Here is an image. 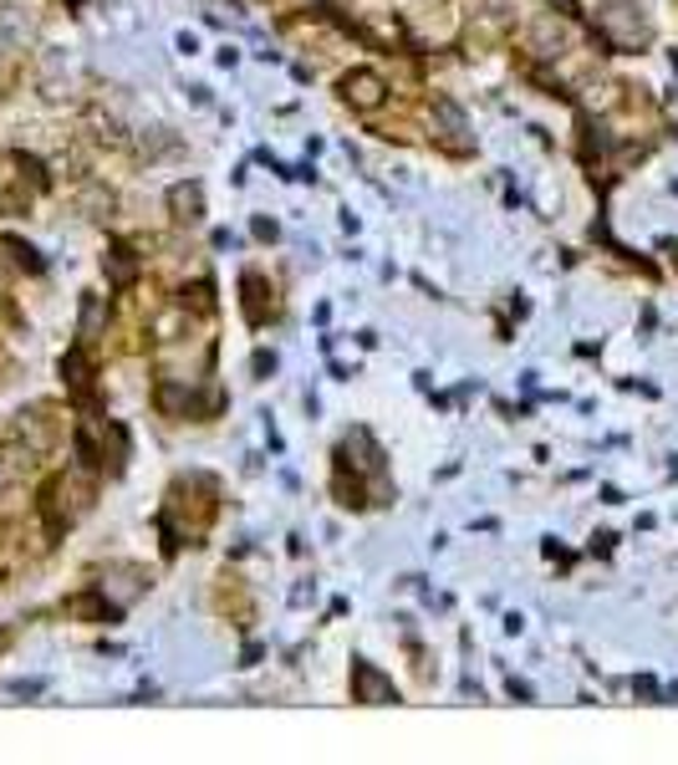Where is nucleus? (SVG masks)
Listing matches in <instances>:
<instances>
[{"mask_svg": "<svg viewBox=\"0 0 678 765\" xmlns=\"http://www.w3.org/2000/svg\"><path fill=\"white\" fill-rule=\"evenodd\" d=\"M83 204H87V210H102V215H108V210H113V195H108V189H87Z\"/></svg>", "mask_w": 678, "mask_h": 765, "instance_id": "nucleus-7", "label": "nucleus"}, {"mask_svg": "<svg viewBox=\"0 0 678 765\" xmlns=\"http://www.w3.org/2000/svg\"><path fill=\"white\" fill-rule=\"evenodd\" d=\"M357 689H363V699H388V684H382L373 668H363V674H357Z\"/></svg>", "mask_w": 678, "mask_h": 765, "instance_id": "nucleus-5", "label": "nucleus"}, {"mask_svg": "<svg viewBox=\"0 0 678 765\" xmlns=\"http://www.w3.org/2000/svg\"><path fill=\"white\" fill-rule=\"evenodd\" d=\"M597 26L613 36L617 47H648L653 41V21L643 16L638 0H602L597 5Z\"/></svg>", "mask_w": 678, "mask_h": 765, "instance_id": "nucleus-1", "label": "nucleus"}, {"mask_svg": "<svg viewBox=\"0 0 678 765\" xmlns=\"http://www.w3.org/2000/svg\"><path fill=\"white\" fill-rule=\"evenodd\" d=\"M168 210H174L179 225H199V220H204V189H199L194 179L174 184V189H168Z\"/></svg>", "mask_w": 678, "mask_h": 765, "instance_id": "nucleus-3", "label": "nucleus"}, {"mask_svg": "<svg viewBox=\"0 0 678 765\" xmlns=\"http://www.w3.org/2000/svg\"><path fill=\"white\" fill-rule=\"evenodd\" d=\"M530 47L541 51V57H556V51L566 47V32H562V26H556L551 16H541L536 26H530Z\"/></svg>", "mask_w": 678, "mask_h": 765, "instance_id": "nucleus-4", "label": "nucleus"}, {"mask_svg": "<svg viewBox=\"0 0 678 765\" xmlns=\"http://www.w3.org/2000/svg\"><path fill=\"white\" fill-rule=\"evenodd\" d=\"M505 32V21H500V5H485V16H480V36H500Z\"/></svg>", "mask_w": 678, "mask_h": 765, "instance_id": "nucleus-6", "label": "nucleus"}, {"mask_svg": "<svg viewBox=\"0 0 678 765\" xmlns=\"http://www.w3.org/2000/svg\"><path fill=\"white\" fill-rule=\"evenodd\" d=\"M382 98H388V83H382L378 72H348L342 77V102H348L352 113H378Z\"/></svg>", "mask_w": 678, "mask_h": 765, "instance_id": "nucleus-2", "label": "nucleus"}]
</instances>
